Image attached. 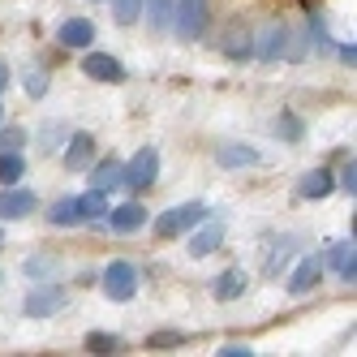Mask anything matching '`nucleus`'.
Wrapping results in <instances>:
<instances>
[{
    "label": "nucleus",
    "mask_w": 357,
    "mask_h": 357,
    "mask_svg": "<svg viewBox=\"0 0 357 357\" xmlns=\"http://www.w3.org/2000/svg\"><path fill=\"white\" fill-rule=\"evenodd\" d=\"M121 172H125V190H146V185H155V176H160V151H155V146L134 151V160L121 164Z\"/></svg>",
    "instance_id": "nucleus-3"
},
{
    "label": "nucleus",
    "mask_w": 357,
    "mask_h": 357,
    "mask_svg": "<svg viewBox=\"0 0 357 357\" xmlns=\"http://www.w3.org/2000/svg\"><path fill=\"white\" fill-rule=\"evenodd\" d=\"M220 353H224V357H250L254 349H250V344H224Z\"/></svg>",
    "instance_id": "nucleus-31"
},
{
    "label": "nucleus",
    "mask_w": 357,
    "mask_h": 357,
    "mask_svg": "<svg viewBox=\"0 0 357 357\" xmlns=\"http://www.w3.org/2000/svg\"><path fill=\"white\" fill-rule=\"evenodd\" d=\"M0 241H5V233H0Z\"/></svg>",
    "instance_id": "nucleus-33"
},
{
    "label": "nucleus",
    "mask_w": 357,
    "mask_h": 357,
    "mask_svg": "<svg viewBox=\"0 0 357 357\" xmlns=\"http://www.w3.org/2000/svg\"><path fill=\"white\" fill-rule=\"evenodd\" d=\"M207 13H211L207 0H172L168 31H176V39H198L202 26H207Z\"/></svg>",
    "instance_id": "nucleus-1"
},
{
    "label": "nucleus",
    "mask_w": 357,
    "mask_h": 357,
    "mask_svg": "<svg viewBox=\"0 0 357 357\" xmlns=\"http://www.w3.org/2000/svg\"><path fill=\"white\" fill-rule=\"evenodd\" d=\"M22 172H26V160L17 151H0V185H17Z\"/></svg>",
    "instance_id": "nucleus-20"
},
{
    "label": "nucleus",
    "mask_w": 357,
    "mask_h": 357,
    "mask_svg": "<svg viewBox=\"0 0 357 357\" xmlns=\"http://www.w3.org/2000/svg\"><path fill=\"white\" fill-rule=\"evenodd\" d=\"M215 301H237L241 293H245V271H237V267H228L220 280H215Z\"/></svg>",
    "instance_id": "nucleus-17"
},
{
    "label": "nucleus",
    "mask_w": 357,
    "mask_h": 357,
    "mask_svg": "<svg viewBox=\"0 0 357 357\" xmlns=\"http://www.w3.org/2000/svg\"><path fill=\"white\" fill-rule=\"evenodd\" d=\"M275 134H284L289 142H301V134H305V125H301L297 116H275Z\"/></svg>",
    "instance_id": "nucleus-25"
},
{
    "label": "nucleus",
    "mask_w": 357,
    "mask_h": 357,
    "mask_svg": "<svg viewBox=\"0 0 357 357\" xmlns=\"http://www.w3.org/2000/svg\"><path fill=\"white\" fill-rule=\"evenodd\" d=\"M0 146H5V151H17V146H22V130H17V125L0 130Z\"/></svg>",
    "instance_id": "nucleus-29"
},
{
    "label": "nucleus",
    "mask_w": 357,
    "mask_h": 357,
    "mask_svg": "<svg viewBox=\"0 0 357 357\" xmlns=\"http://www.w3.org/2000/svg\"><path fill=\"white\" fill-rule=\"evenodd\" d=\"M336 185H340L344 194H353V190H357V168H353V160H349V168L340 172V181H336Z\"/></svg>",
    "instance_id": "nucleus-30"
},
{
    "label": "nucleus",
    "mask_w": 357,
    "mask_h": 357,
    "mask_svg": "<svg viewBox=\"0 0 357 357\" xmlns=\"http://www.w3.org/2000/svg\"><path fill=\"white\" fill-rule=\"evenodd\" d=\"M35 207H39L35 190H17V185H5V190H0V220H26Z\"/></svg>",
    "instance_id": "nucleus-7"
},
{
    "label": "nucleus",
    "mask_w": 357,
    "mask_h": 357,
    "mask_svg": "<svg viewBox=\"0 0 357 357\" xmlns=\"http://www.w3.org/2000/svg\"><path fill=\"white\" fill-rule=\"evenodd\" d=\"M65 301H69V293L61 289V284H43L39 289H31V297H26V305H22V310H26L31 319H47V314H56V310H65Z\"/></svg>",
    "instance_id": "nucleus-5"
},
{
    "label": "nucleus",
    "mask_w": 357,
    "mask_h": 357,
    "mask_svg": "<svg viewBox=\"0 0 357 357\" xmlns=\"http://www.w3.org/2000/svg\"><path fill=\"white\" fill-rule=\"evenodd\" d=\"M47 86H52V78H47V69H35L31 78H26V95H31V99H43V95H47Z\"/></svg>",
    "instance_id": "nucleus-26"
},
{
    "label": "nucleus",
    "mask_w": 357,
    "mask_h": 357,
    "mask_svg": "<svg viewBox=\"0 0 357 357\" xmlns=\"http://www.w3.org/2000/svg\"><path fill=\"white\" fill-rule=\"evenodd\" d=\"M168 17H172V0H146V22L155 31H168Z\"/></svg>",
    "instance_id": "nucleus-23"
},
{
    "label": "nucleus",
    "mask_w": 357,
    "mask_h": 357,
    "mask_svg": "<svg viewBox=\"0 0 357 357\" xmlns=\"http://www.w3.org/2000/svg\"><path fill=\"white\" fill-rule=\"evenodd\" d=\"M331 190H336V181H331V172H323V168L305 172V176H301V185H297L301 198H327Z\"/></svg>",
    "instance_id": "nucleus-16"
},
{
    "label": "nucleus",
    "mask_w": 357,
    "mask_h": 357,
    "mask_svg": "<svg viewBox=\"0 0 357 357\" xmlns=\"http://www.w3.org/2000/svg\"><path fill=\"white\" fill-rule=\"evenodd\" d=\"M327 267L336 271L340 280H349V284H353V280H357V254H353V241H336V245H331V250H327Z\"/></svg>",
    "instance_id": "nucleus-12"
},
{
    "label": "nucleus",
    "mask_w": 357,
    "mask_h": 357,
    "mask_svg": "<svg viewBox=\"0 0 357 357\" xmlns=\"http://www.w3.org/2000/svg\"><path fill=\"white\" fill-rule=\"evenodd\" d=\"M56 271V259H47V254H43V259H39V254H35V259H26V275H52Z\"/></svg>",
    "instance_id": "nucleus-28"
},
{
    "label": "nucleus",
    "mask_w": 357,
    "mask_h": 357,
    "mask_svg": "<svg viewBox=\"0 0 357 357\" xmlns=\"http://www.w3.org/2000/svg\"><path fill=\"white\" fill-rule=\"evenodd\" d=\"M293 245H297L293 237H284V241H275V245H271V254H267V275H280V271L293 263V254H297Z\"/></svg>",
    "instance_id": "nucleus-21"
},
{
    "label": "nucleus",
    "mask_w": 357,
    "mask_h": 357,
    "mask_svg": "<svg viewBox=\"0 0 357 357\" xmlns=\"http://www.w3.org/2000/svg\"><path fill=\"white\" fill-rule=\"evenodd\" d=\"M82 73L95 78V82H125V65L116 56H108V52H86Z\"/></svg>",
    "instance_id": "nucleus-8"
},
{
    "label": "nucleus",
    "mask_w": 357,
    "mask_h": 357,
    "mask_svg": "<svg viewBox=\"0 0 357 357\" xmlns=\"http://www.w3.org/2000/svg\"><path fill=\"white\" fill-rule=\"evenodd\" d=\"M138 13H142V0H112V17L121 22V26L138 22Z\"/></svg>",
    "instance_id": "nucleus-24"
},
{
    "label": "nucleus",
    "mask_w": 357,
    "mask_h": 357,
    "mask_svg": "<svg viewBox=\"0 0 357 357\" xmlns=\"http://www.w3.org/2000/svg\"><path fill=\"white\" fill-rule=\"evenodd\" d=\"M56 39L65 43V47H91V39H95V26L86 17H69L65 26L56 31Z\"/></svg>",
    "instance_id": "nucleus-14"
},
{
    "label": "nucleus",
    "mask_w": 357,
    "mask_h": 357,
    "mask_svg": "<svg viewBox=\"0 0 357 357\" xmlns=\"http://www.w3.org/2000/svg\"><path fill=\"white\" fill-rule=\"evenodd\" d=\"M215 160H220V168H250V164H259V151L254 146H220Z\"/></svg>",
    "instance_id": "nucleus-19"
},
{
    "label": "nucleus",
    "mask_w": 357,
    "mask_h": 357,
    "mask_svg": "<svg viewBox=\"0 0 357 357\" xmlns=\"http://www.w3.org/2000/svg\"><path fill=\"white\" fill-rule=\"evenodd\" d=\"M220 245H224V224L211 220V224H202L198 233L190 237V259H207V254L220 250Z\"/></svg>",
    "instance_id": "nucleus-11"
},
{
    "label": "nucleus",
    "mask_w": 357,
    "mask_h": 357,
    "mask_svg": "<svg viewBox=\"0 0 357 357\" xmlns=\"http://www.w3.org/2000/svg\"><path fill=\"white\" fill-rule=\"evenodd\" d=\"M138 280H142V275H138L134 263H125V259L108 263V271H104V293H108V301H134Z\"/></svg>",
    "instance_id": "nucleus-4"
},
{
    "label": "nucleus",
    "mask_w": 357,
    "mask_h": 357,
    "mask_svg": "<svg viewBox=\"0 0 357 357\" xmlns=\"http://www.w3.org/2000/svg\"><path fill=\"white\" fill-rule=\"evenodd\" d=\"M0 116H5V108H0Z\"/></svg>",
    "instance_id": "nucleus-34"
},
{
    "label": "nucleus",
    "mask_w": 357,
    "mask_h": 357,
    "mask_svg": "<svg viewBox=\"0 0 357 357\" xmlns=\"http://www.w3.org/2000/svg\"><path fill=\"white\" fill-rule=\"evenodd\" d=\"M207 202H181V207H168L160 220H155V233L160 237H181V233H190V228H198L202 220H207Z\"/></svg>",
    "instance_id": "nucleus-2"
},
{
    "label": "nucleus",
    "mask_w": 357,
    "mask_h": 357,
    "mask_svg": "<svg viewBox=\"0 0 357 357\" xmlns=\"http://www.w3.org/2000/svg\"><path fill=\"white\" fill-rule=\"evenodd\" d=\"M78 207H82V220L91 224V220H99L108 211V194L104 190H86V194H78Z\"/></svg>",
    "instance_id": "nucleus-22"
},
{
    "label": "nucleus",
    "mask_w": 357,
    "mask_h": 357,
    "mask_svg": "<svg viewBox=\"0 0 357 357\" xmlns=\"http://www.w3.org/2000/svg\"><path fill=\"white\" fill-rule=\"evenodd\" d=\"M86 349H91V353H112V349H116V336H108V331H91V336H86Z\"/></svg>",
    "instance_id": "nucleus-27"
},
{
    "label": "nucleus",
    "mask_w": 357,
    "mask_h": 357,
    "mask_svg": "<svg viewBox=\"0 0 357 357\" xmlns=\"http://www.w3.org/2000/svg\"><path fill=\"white\" fill-rule=\"evenodd\" d=\"M297 35L289 31V26H271L267 35H263V43H259V56L263 61H284V56H301L305 52V43H293Z\"/></svg>",
    "instance_id": "nucleus-6"
},
{
    "label": "nucleus",
    "mask_w": 357,
    "mask_h": 357,
    "mask_svg": "<svg viewBox=\"0 0 357 357\" xmlns=\"http://www.w3.org/2000/svg\"><path fill=\"white\" fill-rule=\"evenodd\" d=\"M108 228L112 233H138V228H146V207L142 202H121L108 211Z\"/></svg>",
    "instance_id": "nucleus-9"
},
{
    "label": "nucleus",
    "mask_w": 357,
    "mask_h": 357,
    "mask_svg": "<svg viewBox=\"0 0 357 357\" xmlns=\"http://www.w3.org/2000/svg\"><path fill=\"white\" fill-rule=\"evenodd\" d=\"M47 224H56V228H73V224H86L82 220V207H78V198H61L52 211H47Z\"/></svg>",
    "instance_id": "nucleus-18"
},
{
    "label": "nucleus",
    "mask_w": 357,
    "mask_h": 357,
    "mask_svg": "<svg viewBox=\"0 0 357 357\" xmlns=\"http://www.w3.org/2000/svg\"><path fill=\"white\" fill-rule=\"evenodd\" d=\"M319 280H323V259H314V254H310V259H301V263L293 267V275H289V293L301 297V293H310Z\"/></svg>",
    "instance_id": "nucleus-10"
},
{
    "label": "nucleus",
    "mask_w": 357,
    "mask_h": 357,
    "mask_svg": "<svg viewBox=\"0 0 357 357\" xmlns=\"http://www.w3.org/2000/svg\"><path fill=\"white\" fill-rule=\"evenodd\" d=\"M5 86H9V69L0 65V95H5Z\"/></svg>",
    "instance_id": "nucleus-32"
},
{
    "label": "nucleus",
    "mask_w": 357,
    "mask_h": 357,
    "mask_svg": "<svg viewBox=\"0 0 357 357\" xmlns=\"http://www.w3.org/2000/svg\"><path fill=\"white\" fill-rule=\"evenodd\" d=\"M91 190H104V194L125 190V172H121V164H116V160L95 164V168H91Z\"/></svg>",
    "instance_id": "nucleus-13"
},
{
    "label": "nucleus",
    "mask_w": 357,
    "mask_h": 357,
    "mask_svg": "<svg viewBox=\"0 0 357 357\" xmlns=\"http://www.w3.org/2000/svg\"><path fill=\"white\" fill-rule=\"evenodd\" d=\"M95 155V138L91 134H69V146H65V164L69 168H86Z\"/></svg>",
    "instance_id": "nucleus-15"
}]
</instances>
